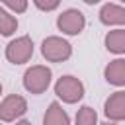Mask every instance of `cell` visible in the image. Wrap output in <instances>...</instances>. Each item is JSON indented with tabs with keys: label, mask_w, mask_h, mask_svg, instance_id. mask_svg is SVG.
I'll return each mask as SVG.
<instances>
[{
	"label": "cell",
	"mask_w": 125,
	"mask_h": 125,
	"mask_svg": "<svg viewBox=\"0 0 125 125\" xmlns=\"http://www.w3.org/2000/svg\"><path fill=\"white\" fill-rule=\"evenodd\" d=\"M84 25H86V18L76 8H68L57 18V27L64 35H78L84 29Z\"/></svg>",
	"instance_id": "obj_5"
},
{
	"label": "cell",
	"mask_w": 125,
	"mask_h": 125,
	"mask_svg": "<svg viewBox=\"0 0 125 125\" xmlns=\"http://www.w3.org/2000/svg\"><path fill=\"white\" fill-rule=\"evenodd\" d=\"M33 4L41 10V12H53L59 8L61 0H33Z\"/></svg>",
	"instance_id": "obj_15"
},
{
	"label": "cell",
	"mask_w": 125,
	"mask_h": 125,
	"mask_svg": "<svg viewBox=\"0 0 125 125\" xmlns=\"http://www.w3.org/2000/svg\"><path fill=\"white\" fill-rule=\"evenodd\" d=\"M16 29H18V20L0 6V35L10 37L16 33Z\"/></svg>",
	"instance_id": "obj_12"
},
{
	"label": "cell",
	"mask_w": 125,
	"mask_h": 125,
	"mask_svg": "<svg viewBox=\"0 0 125 125\" xmlns=\"http://www.w3.org/2000/svg\"><path fill=\"white\" fill-rule=\"evenodd\" d=\"M100 21L104 25H123L125 23V8L119 4H104L100 10Z\"/></svg>",
	"instance_id": "obj_8"
},
{
	"label": "cell",
	"mask_w": 125,
	"mask_h": 125,
	"mask_svg": "<svg viewBox=\"0 0 125 125\" xmlns=\"http://www.w3.org/2000/svg\"><path fill=\"white\" fill-rule=\"evenodd\" d=\"M105 49L113 55H123L125 53V29L117 27L105 35Z\"/></svg>",
	"instance_id": "obj_11"
},
{
	"label": "cell",
	"mask_w": 125,
	"mask_h": 125,
	"mask_svg": "<svg viewBox=\"0 0 125 125\" xmlns=\"http://www.w3.org/2000/svg\"><path fill=\"white\" fill-rule=\"evenodd\" d=\"M27 111V102L23 96L10 94L0 102V121H14Z\"/></svg>",
	"instance_id": "obj_6"
},
{
	"label": "cell",
	"mask_w": 125,
	"mask_h": 125,
	"mask_svg": "<svg viewBox=\"0 0 125 125\" xmlns=\"http://www.w3.org/2000/svg\"><path fill=\"white\" fill-rule=\"evenodd\" d=\"M0 94H2V84H0Z\"/></svg>",
	"instance_id": "obj_19"
},
{
	"label": "cell",
	"mask_w": 125,
	"mask_h": 125,
	"mask_svg": "<svg viewBox=\"0 0 125 125\" xmlns=\"http://www.w3.org/2000/svg\"><path fill=\"white\" fill-rule=\"evenodd\" d=\"M41 55L49 62H62V61L70 59L72 45L66 39L59 37V35H51V37L43 39V43H41Z\"/></svg>",
	"instance_id": "obj_2"
},
{
	"label": "cell",
	"mask_w": 125,
	"mask_h": 125,
	"mask_svg": "<svg viewBox=\"0 0 125 125\" xmlns=\"http://www.w3.org/2000/svg\"><path fill=\"white\" fill-rule=\"evenodd\" d=\"M31 55H33V41L27 35L12 39L6 47V59L12 64H23L31 59Z\"/></svg>",
	"instance_id": "obj_4"
},
{
	"label": "cell",
	"mask_w": 125,
	"mask_h": 125,
	"mask_svg": "<svg viewBox=\"0 0 125 125\" xmlns=\"http://www.w3.org/2000/svg\"><path fill=\"white\" fill-rule=\"evenodd\" d=\"M82 2H86V4H98L100 0H82Z\"/></svg>",
	"instance_id": "obj_17"
},
{
	"label": "cell",
	"mask_w": 125,
	"mask_h": 125,
	"mask_svg": "<svg viewBox=\"0 0 125 125\" xmlns=\"http://www.w3.org/2000/svg\"><path fill=\"white\" fill-rule=\"evenodd\" d=\"M43 125H70V117L59 102H51L43 115Z\"/></svg>",
	"instance_id": "obj_10"
},
{
	"label": "cell",
	"mask_w": 125,
	"mask_h": 125,
	"mask_svg": "<svg viewBox=\"0 0 125 125\" xmlns=\"http://www.w3.org/2000/svg\"><path fill=\"white\" fill-rule=\"evenodd\" d=\"M51 78H53V72H51L49 66L33 64L23 74V88L29 94H43L51 86Z\"/></svg>",
	"instance_id": "obj_1"
},
{
	"label": "cell",
	"mask_w": 125,
	"mask_h": 125,
	"mask_svg": "<svg viewBox=\"0 0 125 125\" xmlns=\"http://www.w3.org/2000/svg\"><path fill=\"white\" fill-rule=\"evenodd\" d=\"M4 6H8L12 12L16 14H23L27 10V0H0Z\"/></svg>",
	"instance_id": "obj_14"
},
{
	"label": "cell",
	"mask_w": 125,
	"mask_h": 125,
	"mask_svg": "<svg viewBox=\"0 0 125 125\" xmlns=\"http://www.w3.org/2000/svg\"><path fill=\"white\" fill-rule=\"evenodd\" d=\"M16 125H31V123H29V121H25V119H21V121H18Z\"/></svg>",
	"instance_id": "obj_16"
},
{
	"label": "cell",
	"mask_w": 125,
	"mask_h": 125,
	"mask_svg": "<svg viewBox=\"0 0 125 125\" xmlns=\"http://www.w3.org/2000/svg\"><path fill=\"white\" fill-rule=\"evenodd\" d=\"M102 125H117L115 121H105V123H102Z\"/></svg>",
	"instance_id": "obj_18"
},
{
	"label": "cell",
	"mask_w": 125,
	"mask_h": 125,
	"mask_svg": "<svg viewBox=\"0 0 125 125\" xmlns=\"http://www.w3.org/2000/svg\"><path fill=\"white\" fill-rule=\"evenodd\" d=\"M104 76H105V80H107L109 84H113V86H117V88L125 86V59L119 57V59L111 61V62L105 66Z\"/></svg>",
	"instance_id": "obj_9"
},
{
	"label": "cell",
	"mask_w": 125,
	"mask_h": 125,
	"mask_svg": "<svg viewBox=\"0 0 125 125\" xmlns=\"http://www.w3.org/2000/svg\"><path fill=\"white\" fill-rule=\"evenodd\" d=\"M74 125H98V113L90 105H82L76 111V121Z\"/></svg>",
	"instance_id": "obj_13"
},
{
	"label": "cell",
	"mask_w": 125,
	"mask_h": 125,
	"mask_svg": "<svg viewBox=\"0 0 125 125\" xmlns=\"http://www.w3.org/2000/svg\"><path fill=\"white\" fill-rule=\"evenodd\" d=\"M104 113L109 121H123L125 119V92L123 90H117L113 92L105 104H104Z\"/></svg>",
	"instance_id": "obj_7"
},
{
	"label": "cell",
	"mask_w": 125,
	"mask_h": 125,
	"mask_svg": "<svg viewBox=\"0 0 125 125\" xmlns=\"http://www.w3.org/2000/svg\"><path fill=\"white\" fill-rule=\"evenodd\" d=\"M55 94L64 104H76L84 98V84L76 76L66 74V76H61L55 82Z\"/></svg>",
	"instance_id": "obj_3"
}]
</instances>
